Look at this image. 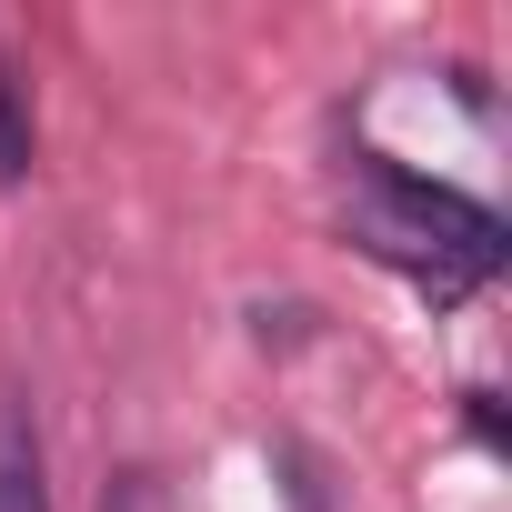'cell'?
I'll list each match as a JSON object with an SVG mask.
<instances>
[{"instance_id": "cell-1", "label": "cell", "mask_w": 512, "mask_h": 512, "mask_svg": "<svg viewBox=\"0 0 512 512\" xmlns=\"http://www.w3.org/2000/svg\"><path fill=\"white\" fill-rule=\"evenodd\" d=\"M352 231H362V251H382L392 272H412L432 292H472L502 262L492 201H472L452 181H422L392 151H352Z\"/></svg>"}, {"instance_id": "cell-2", "label": "cell", "mask_w": 512, "mask_h": 512, "mask_svg": "<svg viewBox=\"0 0 512 512\" xmlns=\"http://www.w3.org/2000/svg\"><path fill=\"white\" fill-rule=\"evenodd\" d=\"M0 512H51V452L21 392H0Z\"/></svg>"}, {"instance_id": "cell-3", "label": "cell", "mask_w": 512, "mask_h": 512, "mask_svg": "<svg viewBox=\"0 0 512 512\" xmlns=\"http://www.w3.org/2000/svg\"><path fill=\"white\" fill-rule=\"evenodd\" d=\"M31 161H41L31 81H21V61H11V51H0V191H11V181H31Z\"/></svg>"}, {"instance_id": "cell-4", "label": "cell", "mask_w": 512, "mask_h": 512, "mask_svg": "<svg viewBox=\"0 0 512 512\" xmlns=\"http://www.w3.org/2000/svg\"><path fill=\"white\" fill-rule=\"evenodd\" d=\"M101 512H171V492H161V472H151V462H121V472H111V492H101Z\"/></svg>"}]
</instances>
